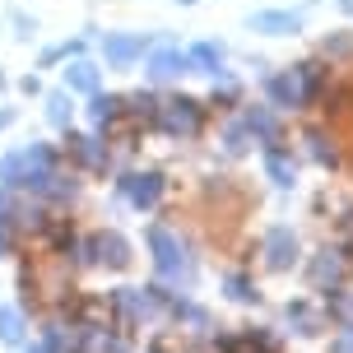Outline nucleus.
Returning <instances> with one entry per match:
<instances>
[{
	"mask_svg": "<svg viewBox=\"0 0 353 353\" xmlns=\"http://www.w3.org/2000/svg\"><path fill=\"white\" fill-rule=\"evenodd\" d=\"M52 168H56V149H52V144H28V149H19V154H5V159H0V186L42 195Z\"/></svg>",
	"mask_w": 353,
	"mask_h": 353,
	"instance_id": "obj_1",
	"label": "nucleus"
},
{
	"mask_svg": "<svg viewBox=\"0 0 353 353\" xmlns=\"http://www.w3.org/2000/svg\"><path fill=\"white\" fill-rule=\"evenodd\" d=\"M154 121H159L172 140H191V135H200V125H205V107L195 103V98H186V93H176V98H163L159 103Z\"/></svg>",
	"mask_w": 353,
	"mask_h": 353,
	"instance_id": "obj_2",
	"label": "nucleus"
},
{
	"mask_svg": "<svg viewBox=\"0 0 353 353\" xmlns=\"http://www.w3.org/2000/svg\"><path fill=\"white\" fill-rule=\"evenodd\" d=\"M149 247H154V265H159V274L168 283H191V274H195V265H191V256L181 251V242H176L168 228H149Z\"/></svg>",
	"mask_w": 353,
	"mask_h": 353,
	"instance_id": "obj_3",
	"label": "nucleus"
},
{
	"mask_svg": "<svg viewBox=\"0 0 353 353\" xmlns=\"http://www.w3.org/2000/svg\"><path fill=\"white\" fill-rule=\"evenodd\" d=\"M154 42H159V37H149V33H107L103 37V61L112 70H130L135 61H144V52H149Z\"/></svg>",
	"mask_w": 353,
	"mask_h": 353,
	"instance_id": "obj_4",
	"label": "nucleus"
},
{
	"mask_svg": "<svg viewBox=\"0 0 353 353\" xmlns=\"http://www.w3.org/2000/svg\"><path fill=\"white\" fill-rule=\"evenodd\" d=\"M84 261L88 265H112V270H125L130 265V242L121 232H93L84 242Z\"/></svg>",
	"mask_w": 353,
	"mask_h": 353,
	"instance_id": "obj_5",
	"label": "nucleus"
},
{
	"mask_svg": "<svg viewBox=\"0 0 353 353\" xmlns=\"http://www.w3.org/2000/svg\"><path fill=\"white\" fill-rule=\"evenodd\" d=\"M181 70H191V65H186V52L172 47V42H154V47L144 52V74H149L154 84H168V79H176Z\"/></svg>",
	"mask_w": 353,
	"mask_h": 353,
	"instance_id": "obj_6",
	"label": "nucleus"
},
{
	"mask_svg": "<svg viewBox=\"0 0 353 353\" xmlns=\"http://www.w3.org/2000/svg\"><path fill=\"white\" fill-rule=\"evenodd\" d=\"M117 191L144 214V210H154V205L163 200V172H125L121 181H117Z\"/></svg>",
	"mask_w": 353,
	"mask_h": 353,
	"instance_id": "obj_7",
	"label": "nucleus"
},
{
	"mask_svg": "<svg viewBox=\"0 0 353 353\" xmlns=\"http://www.w3.org/2000/svg\"><path fill=\"white\" fill-rule=\"evenodd\" d=\"M293 261H298V232L288 228V223H274V228L265 232V265L274 274H283V270H293Z\"/></svg>",
	"mask_w": 353,
	"mask_h": 353,
	"instance_id": "obj_8",
	"label": "nucleus"
},
{
	"mask_svg": "<svg viewBox=\"0 0 353 353\" xmlns=\"http://www.w3.org/2000/svg\"><path fill=\"white\" fill-rule=\"evenodd\" d=\"M307 279H312V288H321V293L339 288V279H344V251L321 247L316 256H312V265H307Z\"/></svg>",
	"mask_w": 353,
	"mask_h": 353,
	"instance_id": "obj_9",
	"label": "nucleus"
},
{
	"mask_svg": "<svg viewBox=\"0 0 353 353\" xmlns=\"http://www.w3.org/2000/svg\"><path fill=\"white\" fill-rule=\"evenodd\" d=\"M247 28L265 37H293V33H302V14L298 10H261V14L247 19Z\"/></svg>",
	"mask_w": 353,
	"mask_h": 353,
	"instance_id": "obj_10",
	"label": "nucleus"
},
{
	"mask_svg": "<svg viewBox=\"0 0 353 353\" xmlns=\"http://www.w3.org/2000/svg\"><path fill=\"white\" fill-rule=\"evenodd\" d=\"M223 61H228V47H223V42H214V37L186 47V65H191L195 74H210V79H214V74L223 70Z\"/></svg>",
	"mask_w": 353,
	"mask_h": 353,
	"instance_id": "obj_11",
	"label": "nucleus"
},
{
	"mask_svg": "<svg viewBox=\"0 0 353 353\" xmlns=\"http://www.w3.org/2000/svg\"><path fill=\"white\" fill-rule=\"evenodd\" d=\"M242 125H247V135L256 144H279V117H274V107H247L242 112Z\"/></svg>",
	"mask_w": 353,
	"mask_h": 353,
	"instance_id": "obj_12",
	"label": "nucleus"
},
{
	"mask_svg": "<svg viewBox=\"0 0 353 353\" xmlns=\"http://www.w3.org/2000/svg\"><path fill=\"white\" fill-rule=\"evenodd\" d=\"M265 172H270V181H274V186H283V191H288V186L298 181V159H293L283 144H265Z\"/></svg>",
	"mask_w": 353,
	"mask_h": 353,
	"instance_id": "obj_13",
	"label": "nucleus"
},
{
	"mask_svg": "<svg viewBox=\"0 0 353 353\" xmlns=\"http://www.w3.org/2000/svg\"><path fill=\"white\" fill-rule=\"evenodd\" d=\"M65 154H74V163H79V168H93V172L107 168V149L93 140V135H74V130H65Z\"/></svg>",
	"mask_w": 353,
	"mask_h": 353,
	"instance_id": "obj_14",
	"label": "nucleus"
},
{
	"mask_svg": "<svg viewBox=\"0 0 353 353\" xmlns=\"http://www.w3.org/2000/svg\"><path fill=\"white\" fill-rule=\"evenodd\" d=\"M293 84H298V103L312 107L321 98V84H325V70H321V61H302L293 65Z\"/></svg>",
	"mask_w": 353,
	"mask_h": 353,
	"instance_id": "obj_15",
	"label": "nucleus"
},
{
	"mask_svg": "<svg viewBox=\"0 0 353 353\" xmlns=\"http://www.w3.org/2000/svg\"><path fill=\"white\" fill-rule=\"evenodd\" d=\"M265 93H270V107L274 112H298V84H293V70L288 74H270L265 79Z\"/></svg>",
	"mask_w": 353,
	"mask_h": 353,
	"instance_id": "obj_16",
	"label": "nucleus"
},
{
	"mask_svg": "<svg viewBox=\"0 0 353 353\" xmlns=\"http://www.w3.org/2000/svg\"><path fill=\"white\" fill-rule=\"evenodd\" d=\"M65 88L70 93H98V65L84 61V56H74L70 65H65Z\"/></svg>",
	"mask_w": 353,
	"mask_h": 353,
	"instance_id": "obj_17",
	"label": "nucleus"
},
{
	"mask_svg": "<svg viewBox=\"0 0 353 353\" xmlns=\"http://www.w3.org/2000/svg\"><path fill=\"white\" fill-rule=\"evenodd\" d=\"M117 117H121V98L117 93H88V121L98 130H107Z\"/></svg>",
	"mask_w": 353,
	"mask_h": 353,
	"instance_id": "obj_18",
	"label": "nucleus"
},
{
	"mask_svg": "<svg viewBox=\"0 0 353 353\" xmlns=\"http://www.w3.org/2000/svg\"><path fill=\"white\" fill-rule=\"evenodd\" d=\"M42 195H47V200H56V205H65V200H74V195H79V176H74V172H61V168H52V176H47Z\"/></svg>",
	"mask_w": 353,
	"mask_h": 353,
	"instance_id": "obj_19",
	"label": "nucleus"
},
{
	"mask_svg": "<svg viewBox=\"0 0 353 353\" xmlns=\"http://www.w3.org/2000/svg\"><path fill=\"white\" fill-rule=\"evenodd\" d=\"M47 121H52L56 130H70V121H74L70 88H56V93H47Z\"/></svg>",
	"mask_w": 353,
	"mask_h": 353,
	"instance_id": "obj_20",
	"label": "nucleus"
},
{
	"mask_svg": "<svg viewBox=\"0 0 353 353\" xmlns=\"http://www.w3.org/2000/svg\"><path fill=\"white\" fill-rule=\"evenodd\" d=\"M121 112H125V117H135V121H154L159 98H154V93H130V98H121Z\"/></svg>",
	"mask_w": 353,
	"mask_h": 353,
	"instance_id": "obj_21",
	"label": "nucleus"
},
{
	"mask_svg": "<svg viewBox=\"0 0 353 353\" xmlns=\"http://www.w3.org/2000/svg\"><path fill=\"white\" fill-rule=\"evenodd\" d=\"M0 344H23V312L0 307Z\"/></svg>",
	"mask_w": 353,
	"mask_h": 353,
	"instance_id": "obj_22",
	"label": "nucleus"
},
{
	"mask_svg": "<svg viewBox=\"0 0 353 353\" xmlns=\"http://www.w3.org/2000/svg\"><path fill=\"white\" fill-rule=\"evenodd\" d=\"M223 293H228L232 302H261V293H256V283H251L247 274H228V279H223Z\"/></svg>",
	"mask_w": 353,
	"mask_h": 353,
	"instance_id": "obj_23",
	"label": "nucleus"
},
{
	"mask_svg": "<svg viewBox=\"0 0 353 353\" xmlns=\"http://www.w3.org/2000/svg\"><path fill=\"white\" fill-rule=\"evenodd\" d=\"M288 321L298 325V335H321V316L307 312V302H288Z\"/></svg>",
	"mask_w": 353,
	"mask_h": 353,
	"instance_id": "obj_24",
	"label": "nucleus"
},
{
	"mask_svg": "<svg viewBox=\"0 0 353 353\" xmlns=\"http://www.w3.org/2000/svg\"><path fill=\"white\" fill-rule=\"evenodd\" d=\"M307 144H312V159L321 163V168H335V149H330V144H325V135H321V130H312V135H307Z\"/></svg>",
	"mask_w": 353,
	"mask_h": 353,
	"instance_id": "obj_25",
	"label": "nucleus"
},
{
	"mask_svg": "<svg viewBox=\"0 0 353 353\" xmlns=\"http://www.w3.org/2000/svg\"><path fill=\"white\" fill-rule=\"evenodd\" d=\"M247 125L237 121V125H228V135H223V149H228V154H247Z\"/></svg>",
	"mask_w": 353,
	"mask_h": 353,
	"instance_id": "obj_26",
	"label": "nucleus"
},
{
	"mask_svg": "<svg viewBox=\"0 0 353 353\" xmlns=\"http://www.w3.org/2000/svg\"><path fill=\"white\" fill-rule=\"evenodd\" d=\"M321 52H325V56H353V33L325 37V42H321Z\"/></svg>",
	"mask_w": 353,
	"mask_h": 353,
	"instance_id": "obj_27",
	"label": "nucleus"
},
{
	"mask_svg": "<svg viewBox=\"0 0 353 353\" xmlns=\"http://www.w3.org/2000/svg\"><path fill=\"white\" fill-rule=\"evenodd\" d=\"M10 223H14V191L0 186V228H10Z\"/></svg>",
	"mask_w": 353,
	"mask_h": 353,
	"instance_id": "obj_28",
	"label": "nucleus"
},
{
	"mask_svg": "<svg viewBox=\"0 0 353 353\" xmlns=\"http://www.w3.org/2000/svg\"><path fill=\"white\" fill-rule=\"evenodd\" d=\"M330 353H353V325H344V330L330 339Z\"/></svg>",
	"mask_w": 353,
	"mask_h": 353,
	"instance_id": "obj_29",
	"label": "nucleus"
},
{
	"mask_svg": "<svg viewBox=\"0 0 353 353\" xmlns=\"http://www.w3.org/2000/svg\"><path fill=\"white\" fill-rule=\"evenodd\" d=\"M14 28H19V33H14V37H23V42H28V37H33V33H37V23H33V19H23V14H19V19H14Z\"/></svg>",
	"mask_w": 353,
	"mask_h": 353,
	"instance_id": "obj_30",
	"label": "nucleus"
},
{
	"mask_svg": "<svg viewBox=\"0 0 353 353\" xmlns=\"http://www.w3.org/2000/svg\"><path fill=\"white\" fill-rule=\"evenodd\" d=\"M5 125H14V107H0V130Z\"/></svg>",
	"mask_w": 353,
	"mask_h": 353,
	"instance_id": "obj_31",
	"label": "nucleus"
},
{
	"mask_svg": "<svg viewBox=\"0 0 353 353\" xmlns=\"http://www.w3.org/2000/svg\"><path fill=\"white\" fill-rule=\"evenodd\" d=\"M0 256H10V232L0 228Z\"/></svg>",
	"mask_w": 353,
	"mask_h": 353,
	"instance_id": "obj_32",
	"label": "nucleus"
},
{
	"mask_svg": "<svg viewBox=\"0 0 353 353\" xmlns=\"http://www.w3.org/2000/svg\"><path fill=\"white\" fill-rule=\"evenodd\" d=\"M28 353H52V349H47V344H33V349H28Z\"/></svg>",
	"mask_w": 353,
	"mask_h": 353,
	"instance_id": "obj_33",
	"label": "nucleus"
},
{
	"mask_svg": "<svg viewBox=\"0 0 353 353\" xmlns=\"http://www.w3.org/2000/svg\"><path fill=\"white\" fill-rule=\"evenodd\" d=\"M176 5H195V0H176Z\"/></svg>",
	"mask_w": 353,
	"mask_h": 353,
	"instance_id": "obj_34",
	"label": "nucleus"
},
{
	"mask_svg": "<svg viewBox=\"0 0 353 353\" xmlns=\"http://www.w3.org/2000/svg\"><path fill=\"white\" fill-rule=\"evenodd\" d=\"M339 5H349V10H353V0H339Z\"/></svg>",
	"mask_w": 353,
	"mask_h": 353,
	"instance_id": "obj_35",
	"label": "nucleus"
},
{
	"mask_svg": "<svg viewBox=\"0 0 353 353\" xmlns=\"http://www.w3.org/2000/svg\"><path fill=\"white\" fill-rule=\"evenodd\" d=\"M0 88H5V74H0Z\"/></svg>",
	"mask_w": 353,
	"mask_h": 353,
	"instance_id": "obj_36",
	"label": "nucleus"
}]
</instances>
